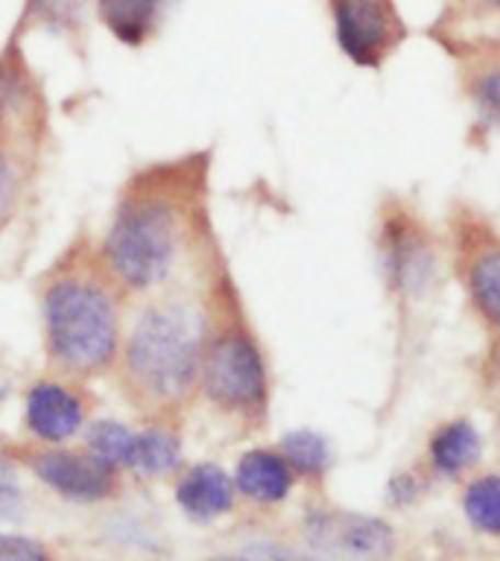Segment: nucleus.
<instances>
[{
	"label": "nucleus",
	"instance_id": "f257e3e1",
	"mask_svg": "<svg viewBox=\"0 0 500 561\" xmlns=\"http://www.w3.org/2000/svg\"><path fill=\"white\" fill-rule=\"evenodd\" d=\"M205 328L182 301L147 307L132 328L123 371L140 403H179L200 383Z\"/></svg>",
	"mask_w": 500,
	"mask_h": 561
},
{
	"label": "nucleus",
	"instance_id": "f03ea898",
	"mask_svg": "<svg viewBox=\"0 0 500 561\" xmlns=\"http://www.w3.org/2000/svg\"><path fill=\"white\" fill-rule=\"evenodd\" d=\"M42 310L47 351L65 371L96 375L112 366L121 319L105 287L88 278L53 280Z\"/></svg>",
	"mask_w": 500,
	"mask_h": 561
},
{
	"label": "nucleus",
	"instance_id": "7ed1b4c3",
	"mask_svg": "<svg viewBox=\"0 0 500 561\" xmlns=\"http://www.w3.org/2000/svg\"><path fill=\"white\" fill-rule=\"evenodd\" d=\"M375 261L389 298L404 307L421 305L447 266L445 237L436 234L412 199L389 193L375 214Z\"/></svg>",
	"mask_w": 500,
	"mask_h": 561
},
{
	"label": "nucleus",
	"instance_id": "20e7f679",
	"mask_svg": "<svg viewBox=\"0 0 500 561\" xmlns=\"http://www.w3.org/2000/svg\"><path fill=\"white\" fill-rule=\"evenodd\" d=\"M445 252L471 316L500 368V226L468 199H454L445 217Z\"/></svg>",
	"mask_w": 500,
	"mask_h": 561
},
{
	"label": "nucleus",
	"instance_id": "39448f33",
	"mask_svg": "<svg viewBox=\"0 0 500 561\" xmlns=\"http://www.w3.org/2000/svg\"><path fill=\"white\" fill-rule=\"evenodd\" d=\"M182 243L179 210L158 196L123 202L105 234L103 257L112 275L129 289H149L170 275Z\"/></svg>",
	"mask_w": 500,
	"mask_h": 561
},
{
	"label": "nucleus",
	"instance_id": "423d86ee",
	"mask_svg": "<svg viewBox=\"0 0 500 561\" xmlns=\"http://www.w3.org/2000/svg\"><path fill=\"white\" fill-rule=\"evenodd\" d=\"M200 383L211 403L240 419H263L270 407V371L252 333L231 324L202 348Z\"/></svg>",
	"mask_w": 500,
	"mask_h": 561
},
{
	"label": "nucleus",
	"instance_id": "0eeeda50",
	"mask_svg": "<svg viewBox=\"0 0 500 561\" xmlns=\"http://www.w3.org/2000/svg\"><path fill=\"white\" fill-rule=\"evenodd\" d=\"M342 56L366 70H380L410 38L398 0H325Z\"/></svg>",
	"mask_w": 500,
	"mask_h": 561
},
{
	"label": "nucleus",
	"instance_id": "6e6552de",
	"mask_svg": "<svg viewBox=\"0 0 500 561\" xmlns=\"http://www.w3.org/2000/svg\"><path fill=\"white\" fill-rule=\"evenodd\" d=\"M439 47L454 61L456 91L474 114L500 129V35L465 33L463 26L439 24Z\"/></svg>",
	"mask_w": 500,
	"mask_h": 561
},
{
	"label": "nucleus",
	"instance_id": "1a4fd4ad",
	"mask_svg": "<svg viewBox=\"0 0 500 561\" xmlns=\"http://www.w3.org/2000/svg\"><path fill=\"white\" fill-rule=\"evenodd\" d=\"M305 533L316 550L342 561H389L395 552L393 526L357 512H314Z\"/></svg>",
	"mask_w": 500,
	"mask_h": 561
},
{
	"label": "nucleus",
	"instance_id": "9d476101",
	"mask_svg": "<svg viewBox=\"0 0 500 561\" xmlns=\"http://www.w3.org/2000/svg\"><path fill=\"white\" fill-rule=\"evenodd\" d=\"M33 473L44 485H50L56 494L77 503H94L105 500L114 491V468L96 459L91 450L77 454V450H42L30 462Z\"/></svg>",
	"mask_w": 500,
	"mask_h": 561
},
{
	"label": "nucleus",
	"instance_id": "9b49d317",
	"mask_svg": "<svg viewBox=\"0 0 500 561\" xmlns=\"http://www.w3.org/2000/svg\"><path fill=\"white\" fill-rule=\"evenodd\" d=\"M24 419L30 433L42 438V442H65L82 427L86 407L68 386L42 380L26 392Z\"/></svg>",
	"mask_w": 500,
	"mask_h": 561
},
{
	"label": "nucleus",
	"instance_id": "f8f14e48",
	"mask_svg": "<svg viewBox=\"0 0 500 561\" xmlns=\"http://www.w3.org/2000/svg\"><path fill=\"white\" fill-rule=\"evenodd\" d=\"M424 456H428L430 471L439 477H451V480L463 477L482 459V433L471 419H463V415L439 421L436 427L430 430Z\"/></svg>",
	"mask_w": 500,
	"mask_h": 561
},
{
	"label": "nucleus",
	"instance_id": "ddd939ff",
	"mask_svg": "<svg viewBox=\"0 0 500 561\" xmlns=\"http://www.w3.org/2000/svg\"><path fill=\"white\" fill-rule=\"evenodd\" d=\"M235 480L219 465H193L175 485V503L196 524H211L235 506Z\"/></svg>",
	"mask_w": 500,
	"mask_h": 561
},
{
	"label": "nucleus",
	"instance_id": "4468645a",
	"mask_svg": "<svg viewBox=\"0 0 500 561\" xmlns=\"http://www.w3.org/2000/svg\"><path fill=\"white\" fill-rule=\"evenodd\" d=\"M293 482H296V473L287 465V459L281 456V450L254 447L237 459L235 489L254 503L272 506V503L287 500Z\"/></svg>",
	"mask_w": 500,
	"mask_h": 561
},
{
	"label": "nucleus",
	"instance_id": "2eb2a0df",
	"mask_svg": "<svg viewBox=\"0 0 500 561\" xmlns=\"http://www.w3.org/2000/svg\"><path fill=\"white\" fill-rule=\"evenodd\" d=\"M167 0H94L96 18L117 42L140 47L156 35Z\"/></svg>",
	"mask_w": 500,
	"mask_h": 561
},
{
	"label": "nucleus",
	"instance_id": "dca6fc26",
	"mask_svg": "<svg viewBox=\"0 0 500 561\" xmlns=\"http://www.w3.org/2000/svg\"><path fill=\"white\" fill-rule=\"evenodd\" d=\"M463 515L471 529L491 538H500V473H477L465 482Z\"/></svg>",
	"mask_w": 500,
	"mask_h": 561
},
{
	"label": "nucleus",
	"instance_id": "f3484780",
	"mask_svg": "<svg viewBox=\"0 0 500 561\" xmlns=\"http://www.w3.org/2000/svg\"><path fill=\"white\" fill-rule=\"evenodd\" d=\"M182 459V445L179 436L164 427L144 430L135 433V445H132L129 468L140 477H161L170 473Z\"/></svg>",
	"mask_w": 500,
	"mask_h": 561
},
{
	"label": "nucleus",
	"instance_id": "a211bd4d",
	"mask_svg": "<svg viewBox=\"0 0 500 561\" xmlns=\"http://www.w3.org/2000/svg\"><path fill=\"white\" fill-rule=\"evenodd\" d=\"M279 450L296 477H322L331 468V445H328V438L310 427L289 430L287 436L281 438Z\"/></svg>",
	"mask_w": 500,
	"mask_h": 561
},
{
	"label": "nucleus",
	"instance_id": "6ab92c4d",
	"mask_svg": "<svg viewBox=\"0 0 500 561\" xmlns=\"http://www.w3.org/2000/svg\"><path fill=\"white\" fill-rule=\"evenodd\" d=\"M88 450L103 459L105 465H112L114 471L117 468H129L132 445H135V433H132L126 424H117V421H94L86 433Z\"/></svg>",
	"mask_w": 500,
	"mask_h": 561
},
{
	"label": "nucleus",
	"instance_id": "aec40b11",
	"mask_svg": "<svg viewBox=\"0 0 500 561\" xmlns=\"http://www.w3.org/2000/svg\"><path fill=\"white\" fill-rule=\"evenodd\" d=\"M500 18V0H447V15L442 24L463 26L465 21H489Z\"/></svg>",
	"mask_w": 500,
	"mask_h": 561
},
{
	"label": "nucleus",
	"instance_id": "412c9836",
	"mask_svg": "<svg viewBox=\"0 0 500 561\" xmlns=\"http://www.w3.org/2000/svg\"><path fill=\"white\" fill-rule=\"evenodd\" d=\"M0 561H47V550L30 535L0 533Z\"/></svg>",
	"mask_w": 500,
	"mask_h": 561
},
{
	"label": "nucleus",
	"instance_id": "4be33fe9",
	"mask_svg": "<svg viewBox=\"0 0 500 561\" xmlns=\"http://www.w3.org/2000/svg\"><path fill=\"white\" fill-rule=\"evenodd\" d=\"M12 199H15V170L9 164L7 152L0 149V222L9 217Z\"/></svg>",
	"mask_w": 500,
	"mask_h": 561
},
{
	"label": "nucleus",
	"instance_id": "5701e85b",
	"mask_svg": "<svg viewBox=\"0 0 500 561\" xmlns=\"http://www.w3.org/2000/svg\"><path fill=\"white\" fill-rule=\"evenodd\" d=\"M424 482L419 480V473H398L389 485V494H393L395 503H410L412 497H419Z\"/></svg>",
	"mask_w": 500,
	"mask_h": 561
},
{
	"label": "nucleus",
	"instance_id": "b1692460",
	"mask_svg": "<svg viewBox=\"0 0 500 561\" xmlns=\"http://www.w3.org/2000/svg\"><path fill=\"white\" fill-rule=\"evenodd\" d=\"M18 94V73L9 68L7 61H0V114L15 103Z\"/></svg>",
	"mask_w": 500,
	"mask_h": 561
},
{
	"label": "nucleus",
	"instance_id": "393cba45",
	"mask_svg": "<svg viewBox=\"0 0 500 561\" xmlns=\"http://www.w3.org/2000/svg\"><path fill=\"white\" fill-rule=\"evenodd\" d=\"M18 508H21V497H18V489L12 482H0V520L7 517H15Z\"/></svg>",
	"mask_w": 500,
	"mask_h": 561
},
{
	"label": "nucleus",
	"instance_id": "a878e982",
	"mask_svg": "<svg viewBox=\"0 0 500 561\" xmlns=\"http://www.w3.org/2000/svg\"><path fill=\"white\" fill-rule=\"evenodd\" d=\"M0 482H12V465L0 459Z\"/></svg>",
	"mask_w": 500,
	"mask_h": 561
},
{
	"label": "nucleus",
	"instance_id": "bb28decb",
	"mask_svg": "<svg viewBox=\"0 0 500 561\" xmlns=\"http://www.w3.org/2000/svg\"><path fill=\"white\" fill-rule=\"evenodd\" d=\"M208 561H246V559H235V556H217V559H208Z\"/></svg>",
	"mask_w": 500,
	"mask_h": 561
}]
</instances>
